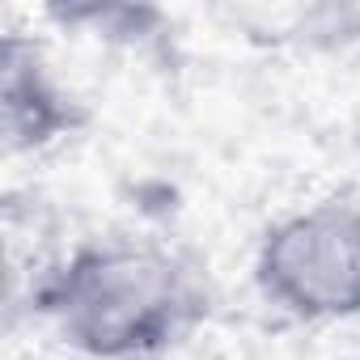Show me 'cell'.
<instances>
[{"mask_svg":"<svg viewBox=\"0 0 360 360\" xmlns=\"http://www.w3.org/2000/svg\"><path fill=\"white\" fill-rule=\"evenodd\" d=\"M30 305L85 360H161L212 318V280L183 246L106 233L47 263Z\"/></svg>","mask_w":360,"mask_h":360,"instance_id":"cell-1","label":"cell"},{"mask_svg":"<svg viewBox=\"0 0 360 360\" xmlns=\"http://www.w3.org/2000/svg\"><path fill=\"white\" fill-rule=\"evenodd\" d=\"M259 301L301 326L360 318V200L318 195L271 217L250 255Z\"/></svg>","mask_w":360,"mask_h":360,"instance_id":"cell-2","label":"cell"},{"mask_svg":"<svg viewBox=\"0 0 360 360\" xmlns=\"http://www.w3.org/2000/svg\"><path fill=\"white\" fill-rule=\"evenodd\" d=\"M85 123L81 98L60 81L47 51L26 34L0 43V131L9 153H43Z\"/></svg>","mask_w":360,"mask_h":360,"instance_id":"cell-3","label":"cell"}]
</instances>
